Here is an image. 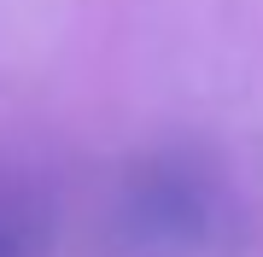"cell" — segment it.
<instances>
[{
	"instance_id": "6da1fadb",
	"label": "cell",
	"mask_w": 263,
	"mask_h": 257,
	"mask_svg": "<svg viewBox=\"0 0 263 257\" xmlns=\"http://www.w3.org/2000/svg\"><path fill=\"white\" fill-rule=\"evenodd\" d=\"M135 234L141 240H164V246H193L199 228L211 222V205H205V187L193 175H164V181H146L141 199L129 210Z\"/></svg>"
},
{
	"instance_id": "7a4b0ae2",
	"label": "cell",
	"mask_w": 263,
	"mask_h": 257,
	"mask_svg": "<svg viewBox=\"0 0 263 257\" xmlns=\"http://www.w3.org/2000/svg\"><path fill=\"white\" fill-rule=\"evenodd\" d=\"M41 251V228L29 216H0V257H35Z\"/></svg>"
}]
</instances>
